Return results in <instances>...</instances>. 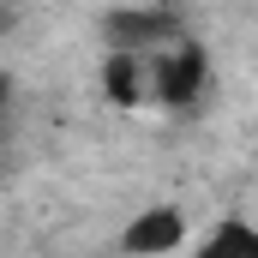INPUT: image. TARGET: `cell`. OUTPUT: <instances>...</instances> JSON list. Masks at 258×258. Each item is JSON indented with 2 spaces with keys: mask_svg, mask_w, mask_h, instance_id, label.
<instances>
[{
  "mask_svg": "<svg viewBox=\"0 0 258 258\" xmlns=\"http://www.w3.org/2000/svg\"><path fill=\"white\" fill-rule=\"evenodd\" d=\"M180 234H186L180 210H168V204H162V210H144V216L126 228V252H144V258H150V252H174Z\"/></svg>",
  "mask_w": 258,
  "mask_h": 258,
  "instance_id": "3957f363",
  "label": "cell"
},
{
  "mask_svg": "<svg viewBox=\"0 0 258 258\" xmlns=\"http://www.w3.org/2000/svg\"><path fill=\"white\" fill-rule=\"evenodd\" d=\"M6 24H12V18H6V6H0V30H6Z\"/></svg>",
  "mask_w": 258,
  "mask_h": 258,
  "instance_id": "52a82bcc",
  "label": "cell"
},
{
  "mask_svg": "<svg viewBox=\"0 0 258 258\" xmlns=\"http://www.w3.org/2000/svg\"><path fill=\"white\" fill-rule=\"evenodd\" d=\"M198 258H258V228L228 222V228H216V234H210V246H204Z\"/></svg>",
  "mask_w": 258,
  "mask_h": 258,
  "instance_id": "5b68a950",
  "label": "cell"
},
{
  "mask_svg": "<svg viewBox=\"0 0 258 258\" xmlns=\"http://www.w3.org/2000/svg\"><path fill=\"white\" fill-rule=\"evenodd\" d=\"M174 36V18L168 12H108V42L114 54H150L156 42Z\"/></svg>",
  "mask_w": 258,
  "mask_h": 258,
  "instance_id": "6da1fadb",
  "label": "cell"
},
{
  "mask_svg": "<svg viewBox=\"0 0 258 258\" xmlns=\"http://www.w3.org/2000/svg\"><path fill=\"white\" fill-rule=\"evenodd\" d=\"M144 54H114V60L102 66V84H108V96L120 102V108H138L144 102Z\"/></svg>",
  "mask_w": 258,
  "mask_h": 258,
  "instance_id": "277c9868",
  "label": "cell"
},
{
  "mask_svg": "<svg viewBox=\"0 0 258 258\" xmlns=\"http://www.w3.org/2000/svg\"><path fill=\"white\" fill-rule=\"evenodd\" d=\"M6 102H12V78L0 72V114H6Z\"/></svg>",
  "mask_w": 258,
  "mask_h": 258,
  "instance_id": "8992f818",
  "label": "cell"
},
{
  "mask_svg": "<svg viewBox=\"0 0 258 258\" xmlns=\"http://www.w3.org/2000/svg\"><path fill=\"white\" fill-rule=\"evenodd\" d=\"M150 84H156V96H162L168 108H186L198 90H204V54H198V48H180L174 60H162L150 72Z\"/></svg>",
  "mask_w": 258,
  "mask_h": 258,
  "instance_id": "7a4b0ae2",
  "label": "cell"
}]
</instances>
